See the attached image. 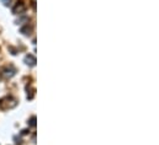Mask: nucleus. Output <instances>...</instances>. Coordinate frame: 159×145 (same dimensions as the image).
<instances>
[{
    "label": "nucleus",
    "mask_w": 159,
    "mask_h": 145,
    "mask_svg": "<svg viewBox=\"0 0 159 145\" xmlns=\"http://www.w3.org/2000/svg\"><path fill=\"white\" fill-rule=\"evenodd\" d=\"M17 106V100L12 96H5L0 100V109H11Z\"/></svg>",
    "instance_id": "1"
},
{
    "label": "nucleus",
    "mask_w": 159,
    "mask_h": 145,
    "mask_svg": "<svg viewBox=\"0 0 159 145\" xmlns=\"http://www.w3.org/2000/svg\"><path fill=\"white\" fill-rule=\"evenodd\" d=\"M26 10V5H25V2H24V0H17L16 1V4L12 6V14H22L24 11Z\"/></svg>",
    "instance_id": "2"
},
{
    "label": "nucleus",
    "mask_w": 159,
    "mask_h": 145,
    "mask_svg": "<svg viewBox=\"0 0 159 145\" xmlns=\"http://www.w3.org/2000/svg\"><path fill=\"white\" fill-rule=\"evenodd\" d=\"M15 72H16V69L14 68V67H6L4 70H2V74H4V76H6V77H12L14 75H15Z\"/></svg>",
    "instance_id": "3"
},
{
    "label": "nucleus",
    "mask_w": 159,
    "mask_h": 145,
    "mask_svg": "<svg viewBox=\"0 0 159 145\" xmlns=\"http://www.w3.org/2000/svg\"><path fill=\"white\" fill-rule=\"evenodd\" d=\"M25 63L27 65H30V67H35L36 65V57L32 55V54H27L25 57Z\"/></svg>",
    "instance_id": "4"
},
{
    "label": "nucleus",
    "mask_w": 159,
    "mask_h": 145,
    "mask_svg": "<svg viewBox=\"0 0 159 145\" xmlns=\"http://www.w3.org/2000/svg\"><path fill=\"white\" fill-rule=\"evenodd\" d=\"M32 26H29V24L27 25H25L24 27H21L20 29V32L21 33H24V35H31V32H32Z\"/></svg>",
    "instance_id": "5"
},
{
    "label": "nucleus",
    "mask_w": 159,
    "mask_h": 145,
    "mask_svg": "<svg viewBox=\"0 0 159 145\" xmlns=\"http://www.w3.org/2000/svg\"><path fill=\"white\" fill-rule=\"evenodd\" d=\"M29 125H30V127H36V117H35V116H32V117L30 118Z\"/></svg>",
    "instance_id": "6"
},
{
    "label": "nucleus",
    "mask_w": 159,
    "mask_h": 145,
    "mask_svg": "<svg viewBox=\"0 0 159 145\" xmlns=\"http://www.w3.org/2000/svg\"><path fill=\"white\" fill-rule=\"evenodd\" d=\"M34 96H35V89H31L30 92H27V99H29V100H32Z\"/></svg>",
    "instance_id": "7"
},
{
    "label": "nucleus",
    "mask_w": 159,
    "mask_h": 145,
    "mask_svg": "<svg viewBox=\"0 0 159 145\" xmlns=\"http://www.w3.org/2000/svg\"><path fill=\"white\" fill-rule=\"evenodd\" d=\"M0 1H1L5 6H9V5H11V1H12V0H0Z\"/></svg>",
    "instance_id": "8"
},
{
    "label": "nucleus",
    "mask_w": 159,
    "mask_h": 145,
    "mask_svg": "<svg viewBox=\"0 0 159 145\" xmlns=\"http://www.w3.org/2000/svg\"><path fill=\"white\" fill-rule=\"evenodd\" d=\"M27 133H29V130H27V129H24V130L21 132V134H22V135H25V134H27Z\"/></svg>",
    "instance_id": "9"
}]
</instances>
